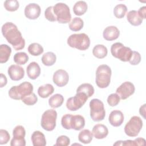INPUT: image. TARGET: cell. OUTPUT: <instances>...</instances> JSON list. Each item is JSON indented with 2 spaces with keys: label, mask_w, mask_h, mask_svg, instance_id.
Instances as JSON below:
<instances>
[{
  "label": "cell",
  "mask_w": 146,
  "mask_h": 146,
  "mask_svg": "<svg viewBox=\"0 0 146 146\" xmlns=\"http://www.w3.org/2000/svg\"><path fill=\"white\" fill-rule=\"evenodd\" d=\"M83 21L80 18L75 17L70 23L69 28L73 31H78L83 27Z\"/></svg>",
  "instance_id": "cell-32"
},
{
  "label": "cell",
  "mask_w": 146,
  "mask_h": 146,
  "mask_svg": "<svg viewBox=\"0 0 146 146\" xmlns=\"http://www.w3.org/2000/svg\"><path fill=\"white\" fill-rule=\"evenodd\" d=\"M26 131L22 125L16 126L13 131V137L11 140V146H25L26 140L25 139Z\"/></svg>",
  "instance_id": "cell-11"
},
{
  "label": "cell",
  "mask_w": 146,
  "mask_h": 146,
  "mask_svg": "<svg viewBox=\"0 0 146 146\" xmlns=\"http://www.w3.org/2000/svg\"><path fill=\"white\" fill-rule=\"evenodd\" d=\"M7 78L6 76L3 74L2 73L1 74V77H0V87L2 88L7 84Z\"/></svg>",
  "instance_id": "cell-44"
},
{
  "label": "cell",
  "mask_w": 146,
  "mask_h": 146,
  "mask_svg": "<svg viewBox=\"0 0 146 146\" xmlns=\"http://www.w3.org/2000/svg\"><path fill=\"white\" fill-rule=\"evenodd\" d=\"M143 127V121L137 116H133L124 126V132L129 137L137 136Z\"/></svg>",
  "instance_id": "cell-8"
},
{
  "label": "cell",
  "mask_w": 146,
  "mask_h": 146,
  "mask_svg": "<svg viewBox=\"0 0 146 146\" xmlns=\"http://www.w3.org/2000/svg\"><path fill=\"white\" fill-rule=\"evenodd\" d=\"M112 71L111 68L107 64H101L96 71V84L100 88L107 87L111 82Z\"/></svg>",
  "instance_id": "cell-2"
},
{
  "label": "cell",
  "mask_w": 146,
  "mask_h": 146,
  "mask_svg": "<svg viewBox=\"0 0 146 146\" xmlns=\"http://www.w3.org/2000/svg\"><path fill=\"white\" fill-rule=\"evenodd\" d=\"M31 140L34 146H44L46 145L44 135L39 131H35L33 133Z\"/></svg>",
  "instance_id": "cell-21"
},
{
  "label": "cell",
  "mask_w": 146,
  "mask_h": 146,
  "mask_svg": "<svg viewBox=\"0 0 146 146\" xmlns=\"http://www.w3.org/2000/svg\"><path fill=\"white\" fill-rule=\"evenodd\" d=\"M52 80L53 82L57 86L62 87L68 83L69 80V75L66 71L59 69L54 73Z\"/></svg>",
  "instance_id": "cell-13"
},
{
  "label": "cell",
  "mask_w": 146,
  "mask_h": 146,
  "mask_svg": "<svg viewBox=\"0 0 146 146\" xmlns=\"http://www.w3.org/2000/svg\"><path fill=\"white\" fill-rule=\"evenodd\" d=\"M56 60V55L52 52H47L44 53L42 57V62L46 66H52L55 63Z\"/></svg>",
  "instance_id": "cell-30"
},
{
  "label": "cell",
  "mask_w": 146,
  "mask_h": 146,
  "mask_svg": "<svg viewBox=\"0 0 146 146\" xmlns=\"http://www.w3.org/2000/svg\"><path fill=\"white\" fill-rule=\"evenodd\" d=\"M67 44L71 47L84 51L89 48L90 39L85 33L74 34L68 36Z\"/></svg>",
  "instance_id": "cell-3"
},
{
  "label": "cell",
  "mask_w": 146,
  "mask_h": 146,
  "mask_svg": "<svg viewBox=\"0 0 146 146\" xmlns=\"http://www.w3.org/2000/svg\"><path fill=\"white\" fill-rule=\"evenodd\" d=\"M10 138L9 132L5 130L1 129L0 130V144H5L8 143Z\"/></svg>",
  "instance_id": "cell-40"
},
{
  "label": "cell",
  "mask_w": 146,
  "mask_h": 146,
  "mask_svg": "<svg viewBox=\"0 0 146 146\" xmlns=\"http://www.w3.org/2000/svg\"><path fill=\"white\" fill-rule=\"evenodd\" d=\"M29 52L33 56H38L44 51L43 47L38 43H33L28 47Z\"/></svg>",
  "instance_id": "cell-33"
},
{
  "label": "cell",
  "mask_w": 146,
  "mask_h": 146,
  "mask_svg": "<svg viewBox=\"0 0 146 146\" xmlns=\"http://www.w3.org/2000/svg\"><path fill=\"white\" fill-rule=\"evenodd\" d=\"M124 115L121 111L119 110H113L109 115L108 121L111 125L117 127L122 124L124 121Z\"/></svg>",
  "instance_id": "cell-16"
},
{
  "label": "cell",
  "mask_w": 146,
  "mask_h": 146,
  "mask_svg": "<svg viewBox=\"0 0 146 146\" xmlns=\"http://www.w3.org/2000/svg\"><path fill=\"white\" fill-rule=\"evenodd\" d=\"M108 53L107 47L103 44H97L92 49V54L94 56L98 59L105 58Z\"/></svg>",
  "instance_id": "cell-26"
},
{
  "label": "cell",
  "mask_w": 146,
  "mask_h": 146,
  "mask_svg": "<svg viewBox=\"0 0 146 146\" xmlns=\"http://www.w3.org/2000/svg\"><path fill=\"white\" fill-rule=\"evenodd\" d=\"M53 13L56 21L60 23H67L71 21L70 8L66 3L62 2L56 3L53 6Z\"/></svg>",
  "instance_id": "cell-6"
},
{
  "label": "cell",
  "mask_w": 146,
  "mask_h": 146,
  "mask_svg": "<svg viewBox=\"0 0 146 146\" xmlns=\"http://www.w3.org/2000/svg\"><path fill=\"white\" fill-rule=\"evenodd\" d=\"M141 61V55L137 51H133L131 59L128 61L132 65H137Z\"/></svg>",
  "instance_id": "cell-42"
},
{
  "label": "cell",
  "mask_w": 146,
  "mask_h": 146,
  "mask_svg": "<svg viewBox=\"0 0 146 146\" xmlns=\"http://www.w3.org/2000/svg\"><path fill=\"white\" fill-rule=\"evenodd\" d=\"M137 13L139 14V15L140 16V17L141 18H142L143 19H145V15H146V7L143 6L141 7H140L139 10L137 11Z\"/></svg>",
  "instance_id": "cell-43"
},
{
  "label": "cell",
  "mask_w": 146,
  "mask_h": 146,
  "mask_svg": "<svg viewBox=\"0 0 146 146\" xmlns=\"http://www.w3.org/2000/svg\"><path fill=\"white\" fill-rule=\"evenodd\" d=\"M26 72L28 77L33 80L36 79L40 74V68L39 64L35 62H31L26 68Z\"/></svg>",
  "instance_id": "cell-20"
},
{
  "label": "cell",
  "mask_w": 146,
  "mask_h": 146,
  "mask_svg": "<svg viewBox=\"0 0 146 146\" xmlns=\"http://www.w3.org/2000/svg\"><path fill=\"white\" fill-rule=\"evenodd\" d=\"M5 9L9 11H15L19 7V3L17 0H7L4 2Z\"/></svg>",
  "instance_id": "cell-36"
},
{
  "label": "cell",
  "mask_w": 146,
  "mask_h": 146,
  "mask_svg": "<svg viewBox=\"0 0 146 146\" xmlns=\"http://www.w3.org/2000/svg\"><path fill=\"white\" fill-rule=\"evenodd\" d=\"M90 116L93 121L103 120L106 116L103 103L98 99H92L90 102Z\"/></svg>",
  "instance_id": "cell-7"
},
{
  "label": "cell",
  "mask_w": 146,
  "mask_h": 146,
  "mask_svg": "<svg viewBox=\"0 0 146 146\" xmlns=\"http://www.w3.org/2000/svg\"><path fill=\"white\" fill-rule=\"evenodd\" d=\"M135 90V88L133 83L130 82H125L116 89V92L121 99L125 100L133 94Z\"/></svg>",
  "instance_id": "cell-12"
},
{
  "label": "cell",
  "mask_w": 146,
  "mask_h": 146,
  "mask_svg": "<svg viewBox=\"0 0 146 146\" xmlns=\"http://www.w3.org/2000/svg\"><path fill=\"white\" fill-rule=\"evenodd\" d=\"M54 91V88L51 84H46L40 86L38 89L39 96L42 98H46L51 95Z\"/></svg>",
  "instance_id": "cell-23"
},
{
  "label": "cell",
  "mask_w": 146,
  "mask_h": 146,
  "mask_svg": "<svg viewBox=\"0 0 146 146\" xmlns=\"http://www.w3.org/2000/svg\"><path fill=\"white\" fill-rule=\"evenodd\" d=\"M145 144V139L142 137H138L134 140H127L125 141H117L113 144V145H144Z\"/></svg>",
  "instance_id": "cell-25"
},
{
  "label": "cell",
  "mask_w": 146,
  "mask_h": 146,
  "mask_svg": "<svg viewBox=\"0 0 146 146\" xmlns=\"http://www.w3.org/2000/svg\"><path fill=\"white\" fill-rule=\"evenodd\" d=\"M93 135L92 133L87 129H83L78 135V139L79 141L83 144H89L92 140Z\"/></svg>",
  "instance_id": "cell-29"
},
{
  "label": "cell",
  "mask_w": 146,
  "mask_h": 146,
  "mask_svg": "<svg viewBox=\"0 0 146 146\" xmlns=\"http://www.w3.org/2000/svg\"><path fill=\"white\" fill-rule=\"evenodd\" d=\"M87 4L85 1H79L76 2L73 7V11L76 15H83L87 10Z\"/></svg>",
  "instance_id": "cell-27"
},
{
  "label": "cell",
  "mask_w": 146,
  "mask_h": 146,
  "mask_svg": "<svg viewBox=\"0 0 146 146\" xmlns=\"http://www.w3.org/2000/svg\"><path fill=\"white\" fill-rule=\"evenodd\" d=\"M127 11V7L124 4H118L113 9L114 15L119 19L123 18Z\"/></svg>",
  "instance_id": "cell-34"
},
{
  "label": "cell",
  "mask_w": 146,
  "mask_h": 146,
  "mask_svg": "<svg viewBox=\"0 0 146 146\" xmlns=\"http://www.w3.org/2000/svg\"><path fill=\"white\" fill-rule=\"evenodd\" d=\"M70 143V140L68 137L65 135H61L59 136L56 141V144L54 145H63L67 146Z\"/></svg>",
  "instance_id": "cell-39"
},
{
  "label": "cell",
  "mask_w": 146,
  "mask_h": 146,
  "mask_svg": "<svg viewBox=\"0 0 146 146\" xmlns=\"http://www.w3.org/2000/svg\"><path fill=\"white\" fill-rule=\"evenodd\" d=\"M120 35L119 29L114 26H110L107 27L103 31V36L104 39L107 40L111 41L118 38Z\"/></svg>",
  "instance_id": "cell-18"
},
{
  "label": "cell",
  "mask_w": 146,
  "mask_h": 146,
  "mask_svg": "<svg viewBox=\"0 0 146 146\" xmlns=\"http://www.w3.org/2000/svg\"><path fill=\"white\" fill-rule=\"evenodd\" d=\"M139 113L144 117V119H145V104H144L142 106L140 107L139 109Z\"/></svg>",
  "instance_id": "cell-45"
},
{
  "label": "cell",
  "mask_w": 146,
  "mask_h": 146,
  "mask_svg": "<svg viewBox=\"0 0 146 146\" xmlns=\"http://www.w3.org/2000/svg\"><path fill=\"white\" fill-rule=\"evenodd\" d=\"M44 17L50 22H55L56 21L53 13V6H49L44 11Z\"/></svg>",
  "instance_id": "cell-41"
},
{
  "label": "cell",
  "mask_w": 146,
  "mask_h": 146,
  "mask_svg": "<svg viewBox=\"0 0 146 146\" xmlns=\"http://www.w3.org/2000/svg\"><path fill=\"white\" fill-rule=\"evenodd\" d=\"M8 74L10 79L14 81L21 80L25 75L24 69L18 64H12L7 70Z\"/></svg>",
  "instance_id": "cell-15"
},
{
  "label": "cell",
  "mask_w": 146,
  "mask_h": 146,
  "mask_svg": "<svg viewBox=\"0 0 146 146\" xmlns=\"http://www.w3.org/2000/svg\"><path fill=\"white\" fill-rule=\"evenodd\" d=\"M33 86L29 82H24L19 86H13L9 91L8 94L10 98L14 100H22V99L33 93Z\"/></svg>",
  "instance_id": "cell-4"
},
{
  "label": "cell",
  "mask_w": 146,
  "mask_h": 146,
  "mask_svg": "<svg viewBox=\"0 0 146 146\" xmlns=\"http://www.w3.org/2000/svg\"><path fill=\"white\" fill-rule=\"evenodd\" d=\"M76 92H83L90 98L94 94V88L90 83H83L78 87Z\"/></svg>",
  "instance_id": "cell-31"
},
{
  "label": "cell",
  "mask_w": 146,
  "mask_h": 146,
  "mask_svg": "<svg viewBox=\"0 0 146 146\" xmlns=\"http://www.w3.org/2000/svg\"><path fill=\"white\" fill-rule=\"evenodd\" d=\"M87 96L83 92H76V95L68 98L66 102V107L68 110L75 111L80 109L88 99Z\"/></svg>",
  "instance_id": "cell-10"
},
{
  "label": "cell",
  "mask_w": 146,
  "mask_h": 146,
  "mask_svg": "<svg viewBox=\"0 0 146 146\" xmlns=\"http://www.w3.org/2000/svg\"><path fill=\"white\" fill-rule=\"evenodd\" d=\"M11 53V47L6 44H2L0 46V63H4L8 61Z\"/></svg>",
  "instance_id": "cell-24"
},
{
  "label": "cell",
  "mask_w": 146,
  "mask_h": 146,
  "mask_svg": "<svg viewBox=\"0 0 146 146\" xmlns=\"http://www.w3.org/2000/svg\"><path fill=\"white\" fill-rule=\"evenodd\" d=\"M127 19L132 26H139L143 22V19L140 17L137 11L136 10H131L127 14Z\"/></svg>",
  "instance_id": "cell-22"
},
{
  "label": "cell",
  "mask_w": 146,
  "mask_h": 146,
  "mask_svg": "<svg viewBox=\"0 0 146 146\" xmlns=\"http://www.w3.org/2000/svg\"><path fill=\"white\" fill-rule=\"evenodd\" d=\"M64 102V98L62 95L56 94L51 96L48 99L49 106L54 108L60 107Z\"/></svg>",
  "instance_id": "cell-28"
},
{
  "label": "cell",
  "mask_w": 146,
  "mask_h": 146,
  "mask_svg": "<svg viewBox=\"0 0 146 146\" xmlns=\"http://www.w3.org/2000/svg\"><path fill=\"white\" fill-rule=\"evenodd\" d=\"M1 30L3 36L15 50H20L25 47V40L15 24L7 22L3 25Z\"/></svg>",
  "instance_id": "cell-1"
},
{
  "label": "cell",
  "mask_w": 146,
  "mask_h": 146,
  "mask_svg": "<svg viewBox=\"0 0 146 146\" xmlns=\"http://www.w3.org/2000/svg\"><path fill=\"white\" fill-rule=\"evenodd\" d=\"M120 99L119 96L116 93L111 94L107 98V103L110 106L114 107L119 104Z\"/></svg>",
  "instance_id": "cell-38"
},
{
  "label": "cell",
  "mask_w": 146,
  "mask_h": 146,
  "mask_svg": "<svg viewBox=\"0 0 146 146\" xmlns=\"http://www.w3.org/2000/svg\"><path fill=\"white\" fill-rule=\"evenodd\" d=\"M132 50L120 42H116L111 46V52L112 56L123 62H128L131 58Z\"/></svg>",
  "instance_id": "cell-5"
},
{
  "label": "cell",
  "mask_w": 146,
  "mask_h": 146,
  "mask_svg": "<svg viewBox=\"0 0 146 146\" xmlns=\"http://www.w3.org/2000/svg\"><path fill=\"white\" fill-rule=\"evenodd\" d=\"M85 125V119L80 115H71L70 120V128L79 131L84 128Z\"/></svg>",
  "instance_id": "cell-17"
},
{
  "label": "cell",
  "mask_w": 146,
  "mask_h": 146,
  "mask_svg": "<svg viewBox=\"0 0 146 146\" xmlns=\"http://www.w3.org/2000/svg\"><path fill=\"white\" fill-rule=\"evenodd\" d=\"M92 133L93 136L98 139H102L107 137L108 134L107 127L102 124H97L92 128Z\"/></svg>",
  "instance_id": "cell-19"
},
{
  "label": "cell",
  "mask_w": 146,
  "mask_h": 146,
  "mask_svg": "<svg viewBox=\"0 0 146 146\" xmlns=\"http://www.w3.org/2000/svg\"><path fill=\"white\" fill-rule=\"evenodd\" d=\"M57 112L55 110H48L43 112L41 118V126L46 131H51L56 127Z\"/></svg>",
  "instance_id": "cell-9"
},
{
  "label": "cell",
  "mask_w": 146,
  "mask_h": 146,
  "mask_svg": "<svg viewBox=\"0 0 146 146\" xmlns=\"http://www.w3.org/2000/svg\"><path fill=\"white\" fill-rule=\"evenodd\" d=\"M41 12V9L39 5L35 3L28 4L25 8V15L29 19H37Z\"/></svg>",
  "instance_id": "cell-14"
},
{
  "label": "cell",
  "mask_w": 146,
  "mask_h": 146,
  "mask_svg": "<svg viewBox=\"0 0 146 146\" xmlns=\"http://www.w3.org/2000/svg\"><path fill=\"white\" fill-rule=\"evenodd\" d=\"M22 101L27 106L34 105L38 101V98L34 93H31L22 99Z\"/></svg>",
  "instance_id": "cell-37"
},
{
  "label": "cell",
  "mask_w": 146,
  "mask_h": 146,
  "mask_svg": "<svg viewBox=\"0 0 146 146\" xmlns=\"http://www.w3.org/2000/svg\"><path fill=\"white\" fill-rule=\"evenodd\" d=\"M29 60V56L25 52H18L14 55V61L18 65L26 64Z\"/></svg>",
  "instance_id": "cell-35"
}]
</instances>
